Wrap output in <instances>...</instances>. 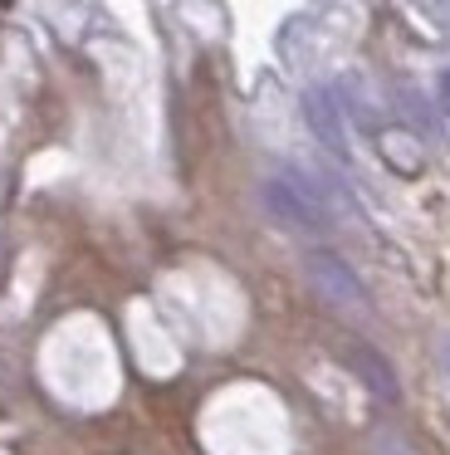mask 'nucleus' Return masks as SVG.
Masks as SVG:
<instances>
[{"label": "nucleus", "mask_w": 450, "mask_h": 455, "mask_svg": "<svg viewBox=\"0 0 450 455\" xmlns=\"http://www.w3.org/2000/svg\"><path fill=\"white\" fill-rule=\"evenodd\" d=\"M303 123H309L313 142H318L328 157L338 162H352V148H348V113H342V93L333 84H313L303 93Z\"/></svg>", "instance_id": "3"}, {"label": "nucleus", "mask_w": 450, "mask_h": 455, "mask_svg": "<svg viewBox=\"0 0 450 455\" xmlns=\"http://www.w3.org/2000/svg\"><path fill=\"white\" fill-rule=\"evenodd\" d=\"M303 275H309L313 294L323 299L328 308H338V314H367V289H362V279L352 275L348 259H338L333 250H313L309 259H303Z\"/></svg>", "instance_id": "2"}, {"label": "nucleus", "mask_w": 450, "mask_h": 455, "mask_svg": "<svg viewBox=\"0 0 450 455\" xmlns=\"http://www.w3.org/2000/svg\"><path fill=\"white\" fill-rule=\"evenodd\" d=\"M348 367L358 372V382L367 387L372 396H382V402H397V372L387 367V357L372 353V347H348Z\"/></svg>", "instance_id": "4"}, {"label": "nucleus", "mask_w": 450, "mask_h": 455, "mask_svg": "<svg viewBox=\"0 0 450 455\" xmlns=\"http://www.w3.org/2000/svg\"><path fill=\"white\" fill-rule=\"evenodd\" d=\"M372 451H377V455H411V445H406V441H397V435H387V431H382L377 441H372Z\"/></svg>", "instance_id": "5"}, {"label": "nucleus", "mask_w": 450, "mask_h": 455, "mask_svg": "<svg viewBox=\"0 0 450 455\" xmlns=\"http://www.w3.org/2000/svg\"><path fill=\"white\" fill-rule=\"evenodd\" d=\"M260 201H264V211H269L284 230H293V235H328L333 216H338L333 196L309 177V172H299V167L264 177L260 181Z\"/></svg>", "instance_id": "1"}]
</instances>
